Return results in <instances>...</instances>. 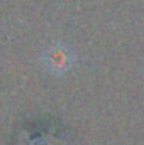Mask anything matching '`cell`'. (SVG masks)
Listing matches in <instances>:
<instances>
[{
    "label": "cell",
    "mask_w": 144,
    "mask_h": 145,
    "mask_svg": "<svg viewBox=\"0 0 144 145\" xmlns=\"http://www.w3.org/2000/svg\"><path fill=\"white\" fill-rule=\"evenodd\" d=\"M44 64L51 71H56V72L66 71L70 68V64H71V56L65 47L54 46L44 54Z\"/></svg>",
    "instance_id": "cell-1"
}]
</instances>
